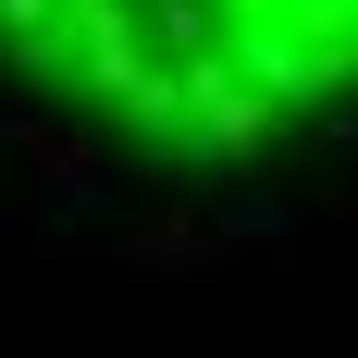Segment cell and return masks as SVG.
Returning a JSON list of instances; mask_svg holds the SVG:
<instances>
[{
	"mask_svg": "<svg viewBox=\"0 0 358 358\" xmlns=\"http://www.w3.org/2000/svg\"><path fill=\"white\" fill-rule=\"evenodd\" d=\"M0 62L124 148L248 161L358 99V0H0Z\"/></svg>",
	"mask_w": 358,
	"mask_h": 358,
	"instance_id": "cell-1",
	"label": "cell"
}]
</instances>
